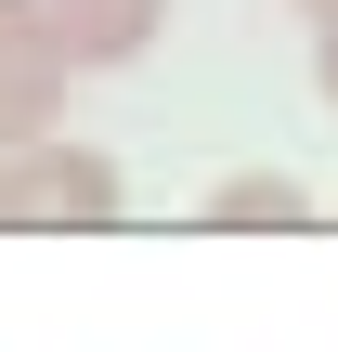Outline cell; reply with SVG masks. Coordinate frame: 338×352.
<instances>
[{"instance_id":"obj_1","label":"cell","mask_w":338,"mask_h":352,"mask_svg":"<svg viewBox=\"0 0 338 352\" xmlns=\"http://www.w3.org/2000/svg\"><path fill=\"white\" fill-rule=\"evenodd\" d=\"M117 222V157L104 144H0V235H104Z\"/></svg>"},{"instance_id":"obj_2","label":"cell","mask_w":338,"mask_h":352,"mask_svg":"<svg viewBox=\"0 0 338 352\" xmlns=\"http://www.w3.org/2000/svg\"><path fill=\"white\" fill-rule=\"evenodd\" d=\"M65 39H52V13L39 0H0V144H26V131H52V104H65Z\"/></svg>"},{"instance_id":"obj_3","label":"cell","mask_w":338,"mask_h":352,"mask_svg":"<svg viewBox=\"0 0 338 352\" xmlns=\"http://www.w3.org/2000/svg\"><path fill=\"white\" fill-rule=\"evenodd\" d=\"M52 13V39H65V65L91 78V65H130L156 26H169V0H39Z\"/></svg>"},{"instance_id":"obj_4","label":"cell","mask_w":338,"mask_h":352,"mask_svg":"<svg viewBox=\"0 0 338 352\" xmlns=\"http://www.w3.org/2000/svg\"><path fill=\"white\" fill-rule=\"evenodd\" d=\"M208 222H221V235H300V222H313V196H300L287 170H234V183L208 196Z\"/></svg>"},{"instance_id":"obj_5","label":"cell","mask_w":338,"mask_h":352,"mask_svg":"<svg viewBox=\"0 0 338 352\" xmlns=\"http://www.w3.org/2000/svg\"><path fill=\"white\" fill-rule=\"evenodd\" d=\"M313 78H326V91H338V26H313Z\"/></svg>"},{"instance_id":"obj_6","label":"cell","mask_w":338,"mask_h":352,"mask_svg":"<svg viewBox=\"0 0 338 352\" xmlns=\"http://www.w3.org/2000/svg\"><path fill=\"white\" fill-rule=\"evenodd\" d=\"M300 26H338V0H300Z\"/></svg>"}]
</instances>
